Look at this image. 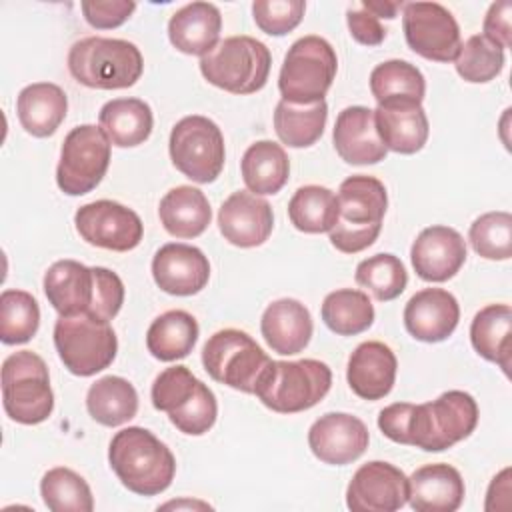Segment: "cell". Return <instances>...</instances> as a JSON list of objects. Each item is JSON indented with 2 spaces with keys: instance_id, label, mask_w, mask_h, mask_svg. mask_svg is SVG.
<instances>
[{
  "instance_id": "3957f363",
  "label": "cell",
  "mask_w": 512,
  "mask_h": 512,
  "mask_svg": "<svg viewBox=\"0 0 512 512\" xmlns=\"http://www.w3.org/2000/svg\"><path fill=\"white\" fill-rule=\"evenodd\" d=\"M108 462L118 480L140 496L164 492L176 474V460L170 448L140 426H128L114 434Z\"/></svg>"
},
{
  "instance_id": "7bdbcfd3",
  "label": "cell",
  "mask_w": 512,
  "mask_h": 512,
  "mask_svg": "<svg viewBox=\"0 0 512 512\" xmlns=\"http://www.w3.org/2000/svg\"><path fill=\"white\" fill-rule=\"evenodd\" d=\"M468 240L474 252L486 260H508L512 256L510 212H486L470 224Z\"/></svg>"
},
{
  "instance_id": "9a60e30c",
  "label": "cell",
  "mask_w": 512,
  "mask_h": 512,
  "mask_svg": "<svg viewBox=\"0 0 512 512\" xmlns=\"http://www.w3.org/2000/svg\"><path fill=\"white\" fill-rule=\"evenodd\" d=\"M74 224L82 240L114 252L136 248L144 236L140 216L114 200H96L80 206L74 214Z\"/></svg>"
},
{
  "instance_id": "7402d4cb",
  "label": "cell",
  "mask_w": 512,
  "mask_h": 512,
  "mask_svg": "<svg viewBox=\"0 0 512 512\" xmlns=\"http://www.w3.org/2000/svg\"><path fill=\"white\" fill-rule=\"evenodd\" d=\"M332 140L338 156L356 166L376 164L388 152L378 136L374 110L366 106L344 108L336 118Z\"/></svg>"
},
{
  "instance_id": "52a82bcc",
  "label": "cell",
  "mask_w": 512,
  "mask_h": 512,
  "mask_svg": "<svg viewBox=\"0 0 512 512\" xmlns=\"http://www.w3.org/2000/svg\"><path fill=\"white\" fill-rule=\"evenodd\" d=\"M272 66L270 50L252 36L220 40L200 58L202 76L216 88L232 94H254L264 88Z\"/></svg>"
},
{
  "instance_id": "b9f144b4",
  "label": "cell",
  "mask_w": 512,
  "mask_h": 512,
  "mask_svg": "<svg viewBox=\"0 0 512 512\" xmlns=\"http://www.w3.org/2000/svg\"><path fill=\"white\" fill-rule=\"evenodd\" d=\"M456 72L474 84H484L494 80L504 68V50L490 42L482 34L470 36L458 50L454 58Z\"/></svg>"
},
{
  "instance_id": "5b68a950",
  "label": "cell",
  "mask_w": 512,
  "mask_h": 512,
  "mask_svg": "<svg viewBox=\"0 0 512 512\" xmlns=\"http://www.w3.org/2000/svg\"><path fill=\"white\" fill-rule=\"evenodd\" d=\"M68 70L76 82L98 90L134 86L144 70L136 44L120 38L88 36L72 44Z\"/></svg>"
},
{
  "instance_id": "7dc6e473",
  "label": "cell",
  "mask_w": 512,
  "mask_h": 512,
  "mask_svg": "<svg viewBox=\"0 0 512 512\" xmlns=\"http://www.w3.org/2000/svg\"><path fill=\"white\" fill-rule=\"evenodd\" d=\"M80 8L92 28L108 30L122 26L136 10V4L132 0H84Z\"/></svg>"
},
{
  "instance_id": "ba28073f",
  "label": "cell",
  "mask_w": 512,
  "mask_h": 512,
  "mask_svg": "<svg viewBox=\"0 0 512 512\" xmlns=\"http://www.w3.org/2000/svg\"><path fill=\"white\" fill-rule=\"evenodd\" d=\"M2 404L18 424H40L54 410L46 362L32 350L10 354L2 364Z\"/></svg>"
},
{
  "instance_id": "4fadbf2b",
  "label": "cell",
  "mask_w": 512,
  "mask_h": 512,
  "mask_svg": "<svg viewBox=\"0 0 512 512\" xmlns=\"http://www.w3.org/2000/svg\"><path fill=\"white\" fill-rule=\"evenodd\" d=\"M110 166V140L100 126L80 124L72 128L60 150L56 184L68 196L92 192Z\"/></svg>"
},
{
  "instance_id": "603a6c76",
  "label": "cell",
  "mask_w": 512,
  "mask_h": 512,
  "mask_svg": "<svg viewBox=\"0 0 512 512\" xmlns=\"http://www.w3.org/2000/svg\"><path fill=\"white\" fill-rule=\"evenodd\" d=\"M398 360L390 346L368 340L356 346L348 358L346 380L352 392L364 400H380L390 394L396 380Z\"/></svg>"
},
{
  "instance_id": "484cf974",
  "label": "cell",
  "mask_w": 512,
  "mask_h": 512,
  "mask_svg": "<svg viewBox=\"0 0 512 512\" xmlns=\"http://www.w3.org/2000/svg\"><path fill=\"white\" fill-rule=\"evenodd\" d=\"M312 330L314 324L308 308L294 298L274 300L266 306L260 320L266 344L282 356L302 352L312 338Z\"/></svg>"
},
{
  "instance_id": "1f68e13d",
  "label": "cell",
  "mask_w": 512,
  "mask_h": 512,
  "mask_svg": "<svg viewBox=\"0 0 512 512\" xmlns=\"http://www.w3.org/2000/svg\"><path fill=\"white\" fill-rule=\"evenodd\" d=\"M240 172L246 188L252 194H276L288 182L290 162L280 144L272 140H258L246 148L240 162Z\"/></svg>"
},
{
  "instance_id": "9c48e42d",
  "label": "cell",
  "mask_w": 512,
  "mask_h": 512,
  "mask_svg": "<svg viewBox=\"0 0 512 512\" xmlns=\"http://www.w3.org/2000/svg\"><path fill=\"white\" fill-rule=\"evenodd\" d=\"M338 58L332 44L320 36L298 38L286 52L278 88L282 100L292 104H312L324 100L334 82Z\"/></svg>"
},
{
  "instance_id": "ee69618b",
  "label": "cell",
  "mask_w": 512,
  "mask_h": 512,
  "mask_svg": "<svg viewBox=\"0 0 512 512\" xmlns=\"http://www.w3.org/2000/svg\"><path fill=\"white\" fill-rule=\"evenodd\" d=\"M218 416V404L214 392L200 380L194 394L176 410L168 414L170 422L188 436H202L206 434Z\"/></svg>"
},
{
  "instance_id": "44dd1931",
  "label": "cell",
  "mask_w": 512,
  "mask_h": 512,
  "mask_svg": "<svg viewBox=\"0 0 512 512\" xmlns=\"http://www.w3.org/2000/svg\"><path fill=\"white\" fill-rule=\"evenodd\" d=\"M460 306L452 292L444 288H424L416 292L404 308V326L420 342H442L458 326Z\"/></svg>"
},
{
  "instance_id": "f907efd6",
  "label": "cell",
  "mask_w": 512,
  "mask_h": 512,
  "mask_svg": "<svg viewBox=\"0 0 512 512\" xmlns=\"http://www.w3.org/2000/svg\"><path fill=\"white\" fill-rule=\"evenodd\" d=\"M364 10H368L372 16H376V18H388V20H392V18H396V14H398V10L404 6L402 2H378V0H364L362 4H360Z\"/></svg>"
},
{
  "instance_id": "ab89813d",
  "label": "cell",
  "mask_w": 512,
  "mask_h": 512,
  "mask_svg": "<svg viewBox=\"0 0 512 512\" xmlns=\"http://www.w3.org/2000/svg\"><path fill=\"white\" fill-rule=\"evenodd\" d=\"M40 326V308L26 290H4L0 294V340L4 344H24L32 340Z\"/></svg>"
},
{
  "instance_id": "836d02e7",
  "label": "cell",
  "mask_w": 512,
  "mask_h": 512,
  "mask_svg": "<svg viewBox=\"0 0 512 512\" xmlns=\"http://www.w3.org/2000/svg\"><path fill=\"white\" fill-rule=\"evenodd\" d=\"M86 408L98 424L122 426L138 412V392L122 376H104L88 388Z\"/></svg>"
},
{
  "instance_id": "bcb514c9",
  "label": "cell",
  "mask_w": 512,
  "mask_h": 512,
  "mask_svg": "<svg viewBox=\"0 0 512 512\" xmlns=\"http://www.w3.org/2000/svg\"><path fill=\"white\" fill-rule=\"evenodd\" d=\"M306 10L302 0H256L252 4V14L256 26L270 36H284L292 32Z\"/></svg>"
},
{
  "instance_id": "8d00e7d4",
  "label": "cell",
  "mask_w": 512,
  "mask_h": 512,
  "mask_svg": "<svg viewBox=\"0 0 512 512\" xmlns=\"http://www.w3.org/2000/svg\"><path fill=\"white\" fill-rule=\"evenodd\" d=\"M288 216L294 228L300 232H330L338 222V198L326 186H302L294 192V196L288 202Z\"/></svg>"
},
{
  "instance_id": "83f0119b",
  "label": "cell",
  "mask_w": 512,
  "mask_h": 512,
  "mask_svg": "<svg viewBox=\"0 0 512 512\" xmlns=\"http://www.w3.org/2000/svg\"><path fill=\"white\" fill-rule=\"evenodd\" d=\"M68 110V98L64 90L52 82H34L20 90L16 100V112L22 128L36 136H52L64 122Z\"/></svg>"
},
{
  "instance_id": "d6a6232c",
  "label": "cell",
  "mask_w": 512,
  "mask_h": 512,
  "mask_svg": "<svg viewBox=\"0 0 512 512\" xmlns=\"http://www.w3.org/2000/svg\"><path fill=\"white\" fill-rule=\"evenodd\" d=\"M198 322L186 310H168L160 314L146 332L148 352L162 360L174 362L186 358L198 342Z\"/></svg>"
},
{
  "instance_id": "f35d334b",
  "label": "cell",
  "mask_w": 512,
  "mask_h": 512,
  "mask_svg": "<svg viewBox=\"0 0 512 512\" xmlns=\"http://www.w3.org/2000/svg\"><path fill=\"white\" fill-rule=\"evenodd\" d=\"M40 494L52 512H92L94 498L86 480L70 468H50L40 480Z\"/></svg>"
},
{
  "instance_id": "ffe728a7",
  "label": "cell",
  "mask_w": 512,
  "mask_h": 512,
  "mask_svg": "<svg viewBox=\"0 0 512 512\" xmlns=\"http://www.w3.org/2000/svg\"><path fill=\"white\" fill-rule=\"evenodd\" d=\"M410 260L422 280L446 282L464 266L466 242L450 226H428L416 236Z\"/></svg>"
},
{
  "instance_id": "f546056e",
  "label": "cell",
  "mask_w": 512,
  "mask_h": 512,
  "mask_svg": "<svg viewBox=\"0 0 512 512\" xmlns=\"http://www.w3.org/2000/svg\"><path fill=\"white\" fill-rule=\"evenodd\" d=\"M98 122L110 144L132 148L150 138L154 116L152 108L140 98H114L100 108Z\"/></svg>"
},
{
  "instance_id": "d6986e66",
  "label": "cell",
  "mask_w": 512,
  "mask_h": 512,
  "mask_svg": "<svg viewBox=\"0 0 512 512\" xmlns=\"http://www.w3.org/2000/svg\"><path fill=\"white\" fill-rule=\"evenodd\" d=\"M152 276L162 292L172 296H192L208 284L210 262L200 248L170 242L154 254Z\"/></svg>"
},
{
  "instance_id": "d590c367",
  "label": "cell",
  "mask_w": 512,
  "mask_h": 512,
  "mask_svg": "<svg viewBox=\"0 0 512 512\" xmlns=\"http://www.w3.org/2000/svg\"><path fill=\"white\" fill-rule=\"evenodd\" d=\"M370 90L378 104L416 102L422 104L426 80L422 72L406 60H386L370 72Z\"/></svg>"
},
{
  "instance_id": "e0dca14e",
  "label": "cell",
  "mask_w": 512,
  "mask_h": 512,
  "mask_svg": "<svg viewBox=\"0 0 512 512\" xmlns=\"http://www.w3.org/2000/svg\"><path fill=\"white\" fill-rule=\"evenodd\" d=\"M370 436L366 424L346 412H328L308 430L312 454L332 466H344L358 460L368 448Z\"/></svg>"
},
{
  "instance_id": "681fc988",
  "label": "cell",
  "mask_w": 512,
  "mask_h": 512,
  "mask_svg": "<svg viewBox=\"0 0 512 512\" xmlns=\"http://www.w3.org/2000/svg\"><path fill=\"white\" fill-rule=\"evenodd\" d=\"M346 22L352 38L364 46H378L386 38V30L382 28L380 20L372 16L368 10H364L362 6L348 8Z\"/></svg>"
},
{
  "instance_id": "f6af8a7d",
  "label": "cell",
  "mask_w": 512,
  "mask_h": 512,
  "mask_svg": "<svg viewBox=\"0 0 512 512\" xmlns=\"http://www.w3.org/2000/svg\"><path fill=\"white\" fill-rule=\"evenodd\" d=\"M198 384L200 380L186 366H170L154 378L152 404L156 410L170 414L194 394Z\"/></svg>"
},
{
  "instance_id": "4316f807",
  "label": "cell",
  "mask_w": 512,
  "mask_h": 512,
  "mask_svg": "<svg viewBox=\"0 0 512 512\" xmlns=\"http://www.w3.org/2000/svg\"><path fill=\"white\" fill-rule=\"evenodd\" d=\"M222 16L210 2H190L176 10L168 22V38L176 50L190 56H206L220 38Z\"/></svg>"
},
{
  "instance_id": "ac0fdd59",
  "label": "cell",
  "mask_w": 512,
  "mask_h": 512,
  "mask_svg": "<svg viewBox=\"0 0 512 512\" xmlns=\"http://www.w3.org/2000/svg\"><path fill=\"white\" fill-rule=\"evenodd\" d=\"M218 228L224 240L238 248L260 246L268 240L274 228L272 206L250 190H238L222 202L218 210Z\"/></svg>"
},
{
  "instance_id": "d4e9b609",
  "label": "cell",
  "mask_w": 512,
  "mask_h": 512,
  "mask_svg": "<svg viewBox=\"0 0 512 512\" xmlns=\"http://www.w3.org/2000/svg\"><path fill=\"white\" fill-rule=\"evenodd\" d=\"M376 130L386 150L416 154L428 140V116L416 102H386L374 110Z\"/></svg>"
},
{
  "instance_id": "8992f818",
  "label": "cell",
  "mask_w": 512,
  "mask_h": 512,
  "mask_svg": "<svg viewBox=\"0 0 512 512\" xmlns=\"http://www.w3.org/2000/svg\"><path fill=\"white\" fill-rule=\"evenodd\" d=\"M332 386L328 364L304 360H272L256 382L258 400L278 414H296L316 406Z\"/></svg>"
},
{
  "instance_id": "e575fe53",
  "label": "cell",
  "mask_w": 512,
  "mask_h": 512,
  "mask_svg": "<svg viewBox=\"0 0 512 512\" xmlns=\"http://www.w3.org/2000/svg\"><path fill=\"white\" fill-rule=\"evenodd\" d=\"M328 120L326 100L312 104H292L280 100L274 110V130L282 144L290 148H308L320 140Z\"/></svg>"
},
{
  "instance_id": "7a4b0ae2",
  "label": "cell",
  "mask_w": 512,
  "mask_h": 512,
  "mask_svg": "<svg viewBox=\"0 0 512 512\" xmlns=\"http://www.w3.org/2000/svg\"><path fill=\"white\" fill-rule=\"evenodd\" d=\"M44 294L60 316L90 314L110 322L124 304V284L116 272L76 260H58L46 270Z\"/></svg>"
},
{
  "instance_id": "30bf717a",
  "label": "cell",
  "mask_w": 512,
  "mask_h": 512,
  "mask_svg": "<svg viewBox=\"0 0 512 512\" xmlns=\"http://www.w3.org/2000/svg\"><path fill=\"white\" fill-rule=\"evenodd\" d=\"M54 346L68 372L94 376L114 362L118 340L108 320L90 314H72L56 320Z\"/></svg>"
},
{
  "instance_id": "60d3db41",
  "label": "cell",
  "mask_w": 512,
  "mask_h": 512,
  "mask_svg": "<svg viewBox=\"0 0 512 512\" xmlns=\"http://www.w3.org/2000/svg\"><path fill=\"white\" fill-rule=\"evenodd\" d=\"M356 284L366 288L376 300L388 302L404 292L408 272L398 256L374 254L356 266Z\"/></svg>"
},
{
  "instance_id": "277c9868",
  "label": "cell",
  "mask_w": 512,
  "mask_h": 512,
  "mask_svg": "<svg viewBox=\"0 0 512 512\" xmlns=\"http://www.w3.org/2000/svg\"><path fill=\"white\" fill-rule=\"evenodd\" d=\"M338 222L330 230V242L344 254H356L372 246L380 234L388 206L386 186L366 174L346 178L338 188Z\"/></svg>"
},
{
  "instance_id": "8fae6325",
  "label": "cell",
  "mask_w": 512,
  "mask_h": 512,
  "mask_svg": "<svg viewBox=\"0 0 512 512\" xmlns=\"http://www.w3.org/2000/svg\"><path fill=\"white\" fill-rule=\"evenodd\" d=\"M272 358L238 328L214 332L202 348V364L212 380L254 394L256 382Z\"/></svg>"
},
{
  "instance_id": "4dcf8cb0",
  "label": "cell",
  "mask_w": 512,
  "mask_h": 512,
  "mask_svg": "<svg viewBox=\"0 0 512 512\" xmlns=\"http://www.w3.org/2000/svg\"><path fill=\"white\" fill-rule=\"evenodd\" d=\"M512 310L508 304H488L476 312L470 324V342L474 350L488 362H494L502 372L510 374L512 358Z\"/></svg>"
},
{
  "instance_id": "7c38bea8",
  "label": "cell",
  "mask_w": 512,
  "mask_h": 512,
  "mask_svg": "<svg viewBox=\"0 0 512 512\" xmlns=\"http://www.w3.org/2000/svg\"><path fill=\"white\" fill-rule=\"evenodd\" d=\"M168 148L176 170L198 184L214 182L224 168V136L218 124L206 116L194 114L178 120Z\"/></svg>"
},
{
  "instance_id": "5bb4252c",
  "label": "cell",
  "mask_w": 512,
  "mask_h": 512,
  "mask_svg": "<svg viewBox=\"0 0 512 512\" xmlns=\"http://www.w3.org/2000/svg\"><path fill=\"white\" fill-rule=\"evenodd\" d=\"M402 8L404 36L416 54L434 62H452L458 56L460 28L448 8L438 2H408Z\"/></svg>"
},
{
  "instance_id": "6da1fadb",
  "label": "cell",
  "mask_w": 512,
  "mask_h": 512,
  "mask_svg": "<svg viewBox=\"0 0 512 512\" xmlns=\"http://www.w3.org/2000/svg\"><path fill=\"white\" fill-rule=\"evenodd\" d=\"M478 424V404L462 390H448L432 402H396L380 410L378 428L398 444L442 452L468 438Z\"/></svg>"
},
{
  "instance_id": "f1b7e54d",
  "label": "cell",
  "mask_w": 512,
  "mask_h": 512,
  "mask_svg": "<svg viewBox=\"0 0 512 512\" xmlns=\"http://www.w3.org/2000/svg\"><path fill=\"white\" fill-rule=\"evenodd\" d=\"M158 216L170 236L196 238L208 228L212 208L200 188L176 186L160 200Z\"/></svg>"
},
{
  "instance_id": "c3c4849f",
  "label": "cell",
  "mask_w": 512,
  "mask_h": 512,
  "mask_svg": "<svg viewBox=\"0 0 512 512\" xmlns=\"http://www.w3.org/2000/svg\"><path fill=\"white\" fill-rule=\"evenodd\" d=\"M510 14H512V2L500 0V2H494L484 16V34L482 36H486L490 42H494L502 50L512 46Z\"/></svg>"
},
{
  "instance_id": "74e56055",
  "label": "cell",
  "mask_w": 512,
  "mask_h": 512,
  "mask_svg": "<svg viewBox=\"0 0 512 512\" xmlns=\"http://www.w3.org/2000/svg\"><path fill=\"white\" fill-rule=\"evenodd\" d=\"M324 324L340 336H356L374 322V306L366 292L342 288L330 292L322 302Z\"/></svg>"
},
{
  "instance_id": "2e32d148",
  "label": "cell",
  "mask_w": 512,
  "mask_h": 512,
  "mask_svg": "<svg viewBox=\"0 0 512 512\" xmlns=\"http://www.w3.org/2000/svg\"><path fill=\"white\" fill-rule=\"evenodd\" d=\"M406 502V474L382 460L362 464L346 488V506L352 512H396Z\"/></svg>"
},
{
  "instance_id": "cb8c5ba5",
  "label": "cell",
  "mask_w": 512,
  "mask_h": 512,
  "mask_svg": "<svg viewBox=\"0 0 512 512\" xmlns=\"http://www.w3.org/2000/svg\"><path fill=\"white\" fill-rule=\"evenodd\" d=\"M464 494L460 472L444 462L426 464L408 478V502L416 512H454Z\"/></svg>"
}]
</instances>
